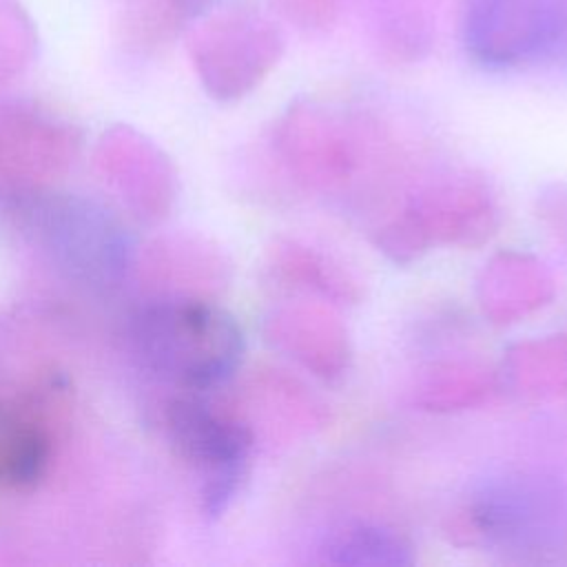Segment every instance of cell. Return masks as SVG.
Masks as SVG:
<instances>
[{"mask_svg":"<svg viewBox=\"0 0 567 567\" xmlns=\"http://www.w3.org/2000/svg\"><path fill=\"white\" fill-rule=\"evenodd\" d=\"M503 221L494 184L478 171L458 168L432 177L370 230V241L390 261L405 266L436 246L478 248Z\"/></svg>","mask_w":567,"mask_h":567,"instance_id":"6da1fadb","label":"cell"},{"mask_svg":"<svg viewBox=\"0 0 567 567\" xmlns=\"http://www.w3.org/2000/svg\"><path fill=\"white\" fill-rule=\"evenodd\" d=\"M168 432L177 454L199 472L204 516H221L248 474L255 450L250 430L235 412L186 396L171 403Z\"/></svg>","mask_w":567,"mask_h":567,"instance_id":"7a4b0ae2","label":"cell"},{"mask_svg":"<svg viewBox=\"0 0 567 567\" xmlns=\"http://www.w3.org/2000/svg\"><path fill=\"white\" fill-rule=\"evenodd\" d=\"M368 155L343 122L315 106L290 109L272 131V157L284 179L303 193H343L363 171Z\"/></svg>","mask_w":567,"mask_h":567,"instance_id":"3957f363","label":"cell"},{"mask_svg":"<svg viewBox=\"0 0 567 567\" xmlns=\"http://www.w3.org/2000/svg\"><path fill=\"white\" fill-rule=\"evenodd\" d=\"M159 359L190 390L226 383L239 368L244 339L224 310L186 301L166 310L157 321Z\"/></svg>","mask_w":567,"mask_h":567,"instance_id":"277c9868","label":"cell"},{"mask_svg":"<svg viewBox=\"0 0 567 567\" xmlns=\"http://www.w3.org/2000/svg\"><path fill=\"white\" fill-rule=\"evenodd\" d=\"M272 350L323 383H339L352 365V339L341 308L312 297H284L264 319Z\"/></svg>","mask_w":567,"mask_h":567,"instance_id":"5b68a950","label":"cell"},{"mask_svg":"<svg viewBox=\"0 0 567 567\" xmlns=\"http://www.w3.org/2000/svg\"><path fill=\"white\" fill-rule=\"evenodd\" d=\"M558 35L547 0H472L463 18V44L483 66L507 69L540 55Z\"/></svg>","mask_w":567,"mask_h":567,"instance_id":"8992f818","label":"cell"},{"mask_svg":"<svg viewBox=\"0 0 567 567\" xmlns=\"http://www.w3.org/2000/svg\"><path fill=\"white\" fill-rule=\"evenodd\" d=\"M540 514V492L527 478H489L454 503L443 534L456 547L492 549L523 538Z\"/></svg>","mask_w":567,"mask_h":567,"instance_id":"52a82bcc","label":"cell"},{"mask_svg":"<svg viewBox=\"0 0 567 567\" xmlns=\"http://www.w3.org/2000/svg\"><path fill=\"white\" fill-rule=\"evenodd\" d=\"M250 414H237L257 443L292 445L317 436L332 423L330 403L286 368L259 370L250 383Z\"/></svg>","mask_w":567,"mask_h":567,"instance_id":"ba28073f","label":"cell"},{"mask_svg":"<svg viewBox=\"0 0 567 567\" xmlns=\"http://www.w3.org/2000/svg\"><path fill=\"white\" fill-rule=\"evenodd\" d=\"M268 284L284 297H312L337 308L363 301V279L337 255L301 237L279 235L266 252Z\"/></svg>","mask_w":567,"mask_h":567,"instance_id":"9c48e42d","label":"cell"},{"mask_svg":"<svg viewBox=\"0 0 567 567\" xmlns=\"http://www.w3.org/2000/svg\"><path fill=\"white\" fill-rule=\"evenodd\" d=\"M474 295L485 321L512 326L551 303L556 279L536 255L501 250L478 270Z\"/></svg>","mask_w":567,"mask_h":567,"instance_id":"30bf717a","label":"cell"},{"mask_svg":"<svg viewBox=\"0 0 567 567\" xmlns=\"http://www.w3.org/2000/svg\"><path fill=\"white\" fill-rule=\"evenodd\" d=\"M503 390L498 368L474 357H445L423 365L412 385L410 403L432 414L476 410Z\"/></svg>","mask_w":567,"mask_h":567,"instance_id":"8fae6325","label":"cell"},{"mask_svg":"<svg viewBox=\"0 0 567 567\" xmlns=\"http://www.w3.org/2000/svg\"><path fill=\"white\" fill-rule=\"evenodd\" d=\"M503 390L527 401H567V332L512 343L498 365Z\"/></svg>","mask_w":567,"mask_h":567,"instance_id":"7c38bea8","label":"cell"},{"mask_svg":"<svg viewBox=\"0 0 567 567\" xmlns=\"http://www.w3.org/2000/svg\"><path fill=\"white\" fill-rule=\"evenodd\" d=\"M319 560L337 567H405L416 556L414 545L399 529L383 523L354 520L323 538Z\"/></svg>","mask_w":567,"mask_h":567,"instance_id":"4fadbf2b","label":"cell"},{"mask_svg":"<svg viewBox=\"0 0 567 567\" xmlns=\"http://www.w3.org/2000/svg\"><path fill=\"white\" fill-rule=\"evenodd\" d=\"M47 463V441L33 432L27 430L20 436H16L7 465H9V474L13 481H33L35 476H40L42 467Z\"/></svg>","mask_w":567,"mask_h":567,"instance_id":"5bb4252c","label":"cell"},{"mask_svg":"<svg viewBox=\"0 0 567 567\" xmlns=\"http://www.w3.org/2000/svg\"><path fill=\"white\" fill-rule=\"evenodd\" d=\"M534 210L547 233L567 246V182H551L543 186L536 195Z\"/></svg>","mask_w":567,"mask_h":567,"instance_id":"9a60e30c","label":"cell"}]
</instances>
